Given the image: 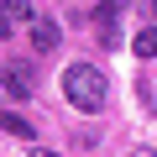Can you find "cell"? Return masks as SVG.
I'll return each instance as SVG.
<instances>
[{
  "label": "cell",
  "mask_w": 157,
  "mask_h": 157,
  "mask_svg": "<svg viewBox=\"0 0 157 157\" xmlns=\"http://www.w3.org/2000/svg\"><path fill=\"white\" fill-rule=\"evenodd\" d=\"M131 47H136V58H157V26H141Z\"/></svg>",
  "instance_id": "52a82bcc"
},
{
  "label": "cell",
  "mask_w": 157,
  "mask_h": 157,
  "mask_svg": "<svg viewBox=\"0 0 157 157\" xmlns=\"http://www.w3.org/2000/svg\"><path fill=\"white\" fill-rule=\"evenodd\" d=\"M0 131H6V136H16V141H32L37 131L21 121V115H11V110H0Z\"/></svg>",
  "instance_id": "8992f818"
},
{
  "label": "cell",
  "mask_w": 157,
  "mask_h": 157,
  "mask_svg": "<svg viewBox=\"0 0 157 157\" xmlns=\"http://www.w3.org/2000/svg\"><path fill=\"white\" fill-rule=\"evenodd\" d=\"M0 89H6L11 100H26V89H32V63H11L6 78H0Z\"/></svg>",
  "instance_id": "5b68a950"
},
{
  "label": "cell",
  "mask_w": 157,
  "mask_h": 157,
  "mask_svg": "<svg viewBox=\"0 0 157 157\" xmlns=\"http://www.w3.org/2000/svg\"><path fill=\"white\" fill-rule=\"evenodd\" d=\"M32 157H58V152H32Z\"/></svg>",
  "instance_id": "ba28073f"
},
{
  "label": "cell",
  "mask_w": 157,
  "mask_h": 157,
  "mask_svg": "<svg viewBox=\"0 0 157 157\" xmlns=\"http://www.w3.org/2000/svg\"><path fill=\"white\" fill-rule=\"evenodd\" d=\"M152 16H157V11H152Z\"/></svg>",
  "instance_id": "9c48e42d"
},
{
  "label": "cell",
  "mask_w": 157,
  "mask_h": 157,
  "mask_svg": "<svg viewBox=\"0 0 157 157\" xmlns=\"http://www.w3.org/2000/svg\"><path fill=\"white\" fill-rule=\"evenodd\" d=\"M105 89H110V78L94 63H68L63 68V94H68L73 110H100L105 105Z\"/></svg>",
  "instance_id": "6da1fadb"
},
{
  "label": "cell",
  "mask_w": 157,
  "mask_h": 157,
  "mask_svg": "<svg viewBox=\"0 0 157 157\" xmlns=\"http://www.w3.org/2000/svg\"><path fill=\"white\" fill-rule=\"evenodd\" d=\"M58 42H63V26H58L52 16H37V21H32V47H37V52H52Z\"/></svg>",
  "instance_id": "277c9868"
},
{
  "label": "cell",
  "mask_w": 157,
  "mask_h": 157,
  "mask_svg": "<svg viewBox=\"0 0 157 157\" xmlns=\"http://www.w3.org/2000/svg\"><path fill=\"white\" fill-rule=\"evenodd\" d=\"M21 21H37L32 0H0V37H11V26H21Z\"/></svg>",
  "instance_id": "3957f363"
},
{
  "label": "cell",
  "mask_w": 157,
  "mask_h": 157,
  "mask_svg": "<svg viewBox=\"0 0 157 157\" xmlns=\"http://www.w3.org/2000/svg\"><path fill=\"white\" fill-rule=\"evenodd\" d=\"M121 0H100V6H94V32H100V42L105 47H115L121 42Z\"/></svg>",
  "instance_id": "7a4b0ae2"
}]
</instances>
